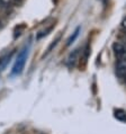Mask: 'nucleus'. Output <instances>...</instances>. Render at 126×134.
Wrapping results in <instances>:
<instances>
[{"label": "nucleus", "instance_id": "nucleus-1", "mask_svg": "<svg viewBox=\"0 0 126 134\" xmlns=\"http://www.w3.org/2000/svg\"><path fill=\"white\" fill-rule=\"evenodd\" d=\"M27 57H28V47L25 46L17 55L16 62H15L13 70H12V73H10L12 76H18V74H20L23 72L25 64H26V61H27Z\"/></svg>", "mask_w": 126, "mask_h": 134}, {"label": "nucleus", "instance_id": "nucleus-10", "mask_svg": "<svg viewBox=\"0 0 126 134\" xmlns=\"http://www.w3.org/2000/svg\"><path fill=\"white\" fill-rule=\"evenodd\" d=\"M1 9H2V7H1V6H0V12H1Z\"/></svg>", "mask_w": 126, "mask_h": 134}, {"label": "nucleus", "instance_id": "nucleus-3", "mask_svg": "<svg viewBox=\"0 0 126 134\" xmlns=\"http://www.w3.org/2000/svg\"><path fill=\"white\" fill-rule=\"evenodd\" d=\"M79 60H80V50L77 49L69 54L68 59H66V64H68V66H70V68H73Z\"/></svg>", "mask_w": 126, "mask_h": 134}, {"label": "nucleus", "instance_id": "nucleus-6", "mask_svg": "<svg viewBox=\"0 0 126 134\" xmlns=\"http://www.w3.org/2000/svg\"><path fill=\"white\" fill-rule=\"evenodd\" d=\"M79 32H80V27H78V28L76 29V31L73 32V34H72V35L68 38V41H66V44H65V46H70L73 42H75L76 38L78 37V35H79Z\"/></svg>", "mask_w": 126, "mask_h": 134}, {"label": "nucleus", "instance_id": "nucleus-2", "mask_svg": "<svg viewBox=\"0 0 126 134\" xmlns=\"http://www.w3.org/2000/svg\"><path fill=\"white\" fill-rule=\"evenodd\" d=\"M113 51L118 59L126 57V42H122V41L115 42L113 44Z\"/></svg>", "mask_w": 126, "mask_h": 134}, {"label": "nucleus", "instance_id": "nucleus-7", "mask_svg": "<svg viewBox=\"0 0 126 134\" xmlns=\"http://www.w3.org/2000/svg\"><path fill=\"white\" fill-rule=\"evenodd\" d=\"M60 40H61V34H60V35H58V36H56V38H55V40L53 41V42L51 43V45L49 46V49H47V51H46V54H47V53H50V52H51L52 50H53V47L56 46V44H58L59 42H60Z\"/></svg>", "mask_w": 126, "mask_h": 134}, {"label": "nucleus", "instance_id": "nucleus-5", "mask_svg": "<svg viewBox=\"0 0 126 134\" xmlns=\"http://www.w3.org/2000/svg\"><path fill=\"white\" fill-rule=\"evenodd\" d=\"M115 117L121 122H126V111L123 110V109L115 110Z\"/></svg>", "mask_w": 126, "mask_h": 134}, {"label": "nucleus", "instance_id": "nucleus-4", "mask_svg": "<svg viewBox=\"0 0 126 134\" xmlns=\"http://www.w3.org/2000/svg\"><path fill=\"white\" fill-rule=\"evenodd\" d=\"M89 53H90V47H89V45L87 44L86 47L83 49V52L81 53V57H80V62H81V64H82V66H84L87 64V61H88V58H89Z\"/></svg>", "mask_w": 126, "mask_h": 134}, {"label": "nucleus", "instance_id": "nucleus-8", "mask_svg": "<svg viewBox=\"0 0 126 134\" xmlns=\"http://www.w3.org/2000/svg\"><path fill=\"white\" fill-rule=\"evenodd\" d=\"M51 29H52V27H49V28H47V29H46V31H43V32H41V34H38V35H37V40H39V38H42V37H43V36H45V35H47V34H49V32L51 31Z\"/></svg>", "mask_w": 126, "mask_h": 134}, {"label": "nucleus", "instance_id": "nucleus-9", "mask_svg": "<svg viewBox=\"0 0 126 134\" xmlns=\"http://www.w3.org/2000/svg\"><path fill=\"white\" fill-rule=\"evenodd\" d=\"M122 28L125 29V31H126V17L124 18V20L122 21Z\"/></svg>", "mask_w": 126, "mask_h": 134}, {"label": "nucleus", "instance_id": "nucleus-11", "mask_svg": "<svg viewBox=\"0 0 126 134\" xmlns=\"http://www.w3.org/2000/svg\"><path fill=\"white\" fill-rule=\"evenodd\" d=\"M124 78H125V81H126V76H125V77H124Z\"/></svg>", "mask_w": 126, "mask_h": 134}]
</instances>
